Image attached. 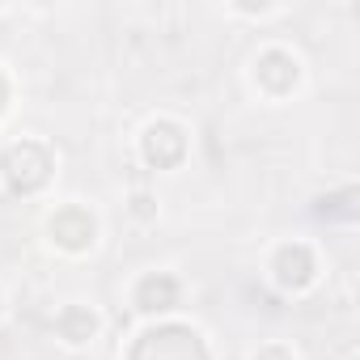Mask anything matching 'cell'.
<instances>
[{"instance_id": "6da1fadb", "label": "cell", "mask_w": 360, "mask_h": 360, "mask_svg": "<svg viewBox=\"0 0 360 360\" xmlns=\"http://www.w3.org/2000/svg\"><path fill=\"white\" fill-rule=\"evenodd\" d=\"M131 360H208V352H204L195 330L161 326V330L140 335V343L131 347Z\"/></svg>"}, {"instance_id": "7a4b0ae2", "label": "cell", "mask_w": 360, "mask_h": 360, "mask_svg": "<svg viewBox=\"0 0 360 360\" xmlns=\"http://www.w3.org/2000/svg\"><path fill=\"white\" fill-rule=\"evenodd\" d=\"M47 174H51V157H47V148L34 144V140H22V144H13V148L5 153V183H9L13 191H22V195L39 191V187L47 183Z\"/></svg>"}, {"instance_id": "3957f363", "label": "cell", "mask_w": 360, "mask_h": 360, "mask_svg": "<svg viewBox=\"0 0 360 360\" xmlns=\"http://www.w3.org/2000/svg\"><path fill=\"white\" fill-rule=\"evenodd\" d=\"M183 153H187V140H183V131H178L174 123H153V127H148V136H144V157H148L157 169L174 165Z\"/></svg>"}, {"instance_id": "277c9868", "label": "cell", "mask_w": 360, "mask_h": 360, "mask_svg": "<svg viewBox=\"0 0 360 360\" xmlns=\"http://www.w3.org/2000/svg\"><path fill=\"white\" fill-rule=\"evenodd\" d=\"M51 238H56L64 250H85V246L94 242V217H89L85 208H64V212H56V221H51Z\"/></svg>"}, {"instance_id": "5b68a950", "label": "cell", "mask_w": 360, "mask_h": 360, "mask_svg": "<svg viewBox=\"0 0 360 360\" xmlns=\"http://www.w3.org/2000/svg\"><path fill=\"white\" fill-rule=\"evenodd\" d=\"M276 280L284 288H305L314 280V255L305 246H284L276 255Z\"/></svg>"}, {"instance_id": "8992f818", "label": "cell", "mask_w": 360, "mask_h": 360, "mask_svg": "<svg viewBox=\"0 0 360 360\" xmlns=\"http://www.w3.org/2000/svg\"><path fill=\"white\" fill-rule=\"evenodd\" d=\"M259 81H263L267 89H276V94L292 89V81H297L292 56H288V51H267V56H259Z\"/></svg>"}, {"instance_id": "52a82bcc", "label": "cell", "mask_w": 360, "mask_h": 360, "mask_svg": "<svg viewBox=\"0 0 360 360\" xmlns=\"http://www.w3.org/2000/svg\"><path fill=\"white\" fill-rule=\"evenodd\" d=\"M136 305L148 309V314L178 305V280H174V276H148V280L136 288Z\"/></svg>"}, {"instance_id": "ba28073f", "label": "cell", "mask_w": 360, "mask_h": 360, "mask_svg": "<svg viewBox=\"0 0 360 360\" xmlns=\"http://www.w3.org/2000/svg\"><path fill=\"white\" fill-rule=\"evenodd\" d=\"M60 330H64V339H72V343H85V339L98 330V318H94L89 309H81V305H68V309L60 314Z\"/></svg>"}, {"instance_id": "9c48e42d", "label": "cell", "mask_w": 360, "mask_h": 360, "mask_svg": "<svg viewBox=\"0 0 360 360\" xmlns=\"http://www.w3.org/2000/svg\"><path fill=\"white\" fill-rule=\"evenodd\" d=\"M318 217H352V191H343V195H330V200H322L318 204Z\"/></svg>"}, {"instance_id": "30bf717a", "label": "cell", "mask_w": 360, "mask_h": 360, "mask_svg": "<svg viewBox=\"0 0 360 360\" xmlns=\"http://www.w3.org/2000/svg\"><path fill=\"white\" fill-rule=\"evenodd\" d=\"M255 360H292V356H288V352H280V347H271V352H259Z\"/></svg>"}, {"instance_id": "8fae6325", "label": "cell", "mask_w": 360, "mask_h": 360, "mask_svg": "<svg viewBox=\"0 0 360 360\" xmlns=\"http://www.w3.org/2000/svg\"><path fill=\"white\" fill-rule=\"evenodd\" d=\"M5 102H9V85H5V77H0V110H5Z\"/></svg>"}]
</instances>
